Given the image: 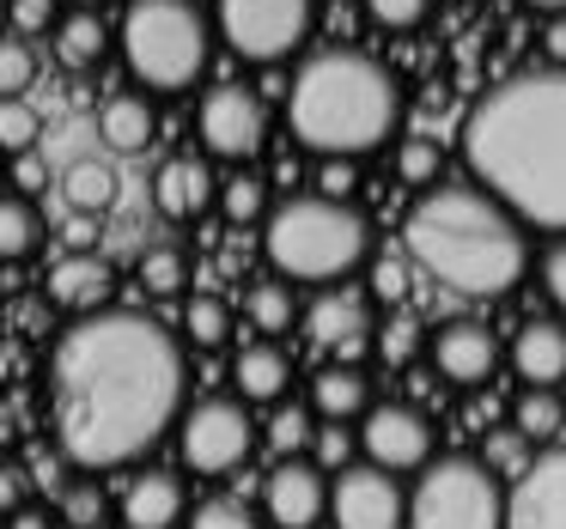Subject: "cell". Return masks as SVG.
Segmentation results:
<instances>
[{"mask_svg":"<svg viewBox=\"0 0 566 529\" xmlns=\"http://www.w3.org/2000/svg\"><path fill=\"white\" fill-rule=\"evenodd\" d=\"M55 438L80 468L135 463L184 408V347L140 310H92L55 341Z\"/></svg>","mask_w":566,"mask_h":529,"instance_id":"cell-1","label":"cell"},{"mask_svg":"<svg viewBox=\"0 0 566 529\" xmlns=\"http://www.w3.org/2000/svg\"><path fill=\"white\" fill-rule=\"evenodd\" d=\"M463 159L500 208L566 232V67L500 80L469 116Z\"/></svg>","mask_w":566,"mask_h":529,"instance_id":"cell-2","label":"cell"},{"mask_svg":"<svg viewBox=\"0 0 566 529\" xmlns=\"http://www.w3.org/2000/svg\"><path fill=\"white\" fill-rule=\"evenodd\" d=\"M402 250L420 274H432L457 298H500L530 268L517 213L469 183L427 189L402 225Z\"/></svg>","mask_w":566,"mask_h":529,"instance_id":"cell-3","label":"cell"},{"mask_svg":"<svg viewBox=\"0 0 566 529\" xmlns=\"http://www.w3.org/2000/svg\"><path fill=\"white\" fill-rule=\"evenodd\" d=\"M402 116L390 67L371 62L366 50H323L293 74L286 92V123L317 159H359L378 140H390Z\"/></svg>","mask_w":566,"mask_h":529,"instance_id":"cell-4","label":"cell"},{"mask_svg":"<svg viewBox=\"0 0 566 529\" xmlns=\"http://www.w3.org/2000/svg\"><path fill=\"white\" fill-rule=\"evenodd\" d=\"M269 262L286 281H342L366 262L371 250V225L359 208L329 195H293L269 213V232H262Z\"/></svg>","mask_w":566,"mask_h":529,"instance_id":"cell-5","label":"cell"},{"mask_svg":"<svg viewBox=\"0 0 566 529\" xmlns=\"http://www.w3.org/2000/svg\"><path fill=\"white\" fill-rule=\"evenodd\" d=\"M128 74L153 92H184L208 67V19L189 0H135L123 19Z\"/></svg>","mask_w":566,"mask_h":529,"instance_id":"cell-6","label":"cell"},{"mask_svg":"<svg viewBox=\"0 0 566 529\" xmlns=\"http://www.w3.org/2000/svg\"><path fill=\"white\" fill-rule=\"evenodd\" d=\"M402 529H505L500 475L475 456H439L408 493Z\"/></svg>","mask_w":566,"mask_h":529,"instance_id":"cell-7","label":"cell"},{"mask_svg":"<svg viewBox=\"0 0 566 529\" xmlns=\"http://www.w3.org/2000/svg\"><path fill=\"white\" fill-rule=\"evenodd\" d=\"M311 19H317L311 0H220V38L244 62H262V67L286 62L305 43Z\"/></svg>","mask_w":566,"mask_h":529,"instance_id":"cell-8","label":"cell"},{"mask_svg":"<svg viewBox=\"0 0 566 529\" xmlns=\"http://www.w3.org/2000/svg\"><path fill=\"white\" fill-rule=\"evenodd\" d=\"M250 414L244 402H232V395H208V402L189 408L184 420V463L201 468V475H226V468H238L250 456Z\"/></svg>","mask_w":566,"mask_h":529,"instance_id":"cell-9","label":"cell"},{"mask_svg":"<svg viewBox=\"0 0 566 529\" xmlns=\"http://www.w3.org/2000/svg\"><path fill=\"white\" fill-rule=\"evenodd\" d=\"M201 140L220 159H256L269 140V104L250 86H213L201 98Z\"/></svg>","mask_w":566,"mask_h":529,"instance_id":"cell-10","label":"cell"},{"mask_svg":"<svg viewBox=\"0 0 566 529\" xmlns=\"http://www.w3.org/2000/svg\"><path fill=\"white\" fill-rule=\"evenodd\" d=\"M329 517L335 529H402L408 493L390 480V468L359 463V468H342V480L329 493Z\"/></svg>","mask_w":566,"mask_h":529,"instance_id":"cell-11","label":"cell"},{"mask_svg":"<svg viewBox=\"0 0 566 529\" xmlns=\"http://www.w3.org/2000/svg\"><path fill=\"white\" fill-rule=\"evenodd\" d=\"M359 451H366L378 468H390V475H402V468H427L432 426L408 402L366 408V420H359Z\"/></svg>","mask_w":566,"mask_h":529,"instance_id":"cell-12","label":"cell"},{"mask_svg":"<svg viewBox=\"0 0 566 529\" xmlns=\"http://www.w3.org/2000/svg\"><path fill=\"white\" fill-rule=\"evenodd\" d=\"M505 529H566V444L517 475V487L505 493Z\"/></svg>","mask_w":566,"mask_h":529,"instance_id":"cell-13","label":"cell"},{"mask_svg":"<svg viewBox=\"0 0 566 529\" xmlns=\"http://www.w3.org/2000/svg\"><path fill=\"white\" fill-rule=\"evenodd\" d=\"M262 505H269L274 529H317L329 517V480H323V468L281 456V468L262 480Z\"/></svg>","mask_w":566,"mask_h":529,"instance_id":"cell-14","label":"cell"},{"mask_svg":"<svg viewBox=\"0 0 566 529\" xmlns=\"http://www.w3.org/2000/svg\"><path fill=\"white\" fill-rule=\"evenodd\" d=\"M432 366H439V378H451V383H488L493 366H500V341H493L488 322L457 317V322H444L439 341H432Z\"/></svg>","mask_w":566,"mask_h":529,"instance_id":"cell-15","label":"cell"},{"mask_svg":"<svg viewBox=\"0 0 566 529\" xmlns=\"http://www.w3.org/2000/svg\"><path fill=\"white\" fill-rule=\"evenodd\" d=\"M305 335L323 347V353H359L371 335V317H366V298L347 293V286H335V293H323L317 305L305 310Z\"/></svg>","mask_w":566,"mask_h":529,"instance_id":"cell-16","label":"cell"},{"mask_svg":"<svg viewBox=\"0 0 566 529\" xmlns=\"http://www.w3.org/2000/svg\"><path fill=\"white\" fill-rule=\"evenodd\" d=\"M213 195H220V183L201 159H171L153 177V201H159L165 220H196V213L213 208Z\"/></svg>","mask_w":566,"mask_h":529,"instance_id":"cell-17","label":"cell"},{"mask_svg":"<svg viewBox=\"0 0 566 529\" xmlns=\"http://www.w3.org/2000/svg\"><path fill=\"white\" fill-rule=\"evenodd\" d=\"M512 366L530 390H554L566 378V329L560 322H524L512 341Z\"/></svg>","mask_w":566,"mask_h":529,"instance_id":"cell-18","label":"cell"},{"mask_svg":"<svg viewBox=\"0 0 566 529\" xmlns=\"http://www.w3.org/2000/svg\"><path fill=\"white\" fill-rule=\"evenodd\" d=\"M111 286H116V274L104 256H67V262H55V274H50V298L67 310H80V317L111 305Z\"/></svg>","mask_w":566,"mask_h":529,"instance_id":"cell-19","label":"cell"},{"mask_svg":"<svg viewBox=\"0 0 566 529\" xmlns=\"http://www.w3.org/2000/svg\"><path fill=\"white\" fill-rule=\"evenodd\" d=\"M184 517V487L171 475H140L123 493V523L128 529H171Z\"/></svg>","mask_w":566,"mask_h":529,"instance_id":"cell-20","label":"cell"},{"mask_svg":"<svg viewBox=\"0 0 566 529\" xmlns=\"http://www.w3.org/2000/svg\"><path fill=\"white\" fill-rule=\"evenodd\" d=\"M311 408H317L323 420H354L371 408V383L359 366H323L317 378H311Z\"/></svg>","mask_w":566,"mask_h":529,"instance_id":"cell-21","label":"cell"},{"mask_svg":"<svg viewBox=\"0 0 566 529\" xmlns=\"http://www.w3.org/2000/svg\"><path fill=\"white\" fill-rule=\"evenodd\" d=\"M286 378H293V366H286V353L274 341L244 347V353H238V366H232V383H238V395H244V402H281Z\"/></svg>","mask_w":566,"mask_h":529,"instance_id":"cell-22","label":"cell"},{"mask_svg":"<svg viewBox=\"0 0 566 529\" xmlns=\"http://www.w3.org/2000/svg\"><path fill=\"white\" fill-rule=\"evenodd\" d=\"M98 135H104V147H111V152H140V147H153V110H147V98H135V92H116V98L104 104V116H98Z\"/></svg>","mask_w":566,"mask_h":529,"instance_id":"cell-23","label":"cell"},{"mask_svg":"<svg viewBox=\"0 0 566 529\" xmlns=\"http://www.w3.org/2000/svg\"><path fill=\"white\" fill-rule=\"evenodd\" d=\"M62 201H67L74 213H104V208L116 201V171L86 152L80 165H67V171H62Z\"/></svg>","mask_w":566,"mask_h":529,"instance_id":"cell-24","label":"cell"},{"mask_svg":"<svg viewBox=\"0 0 566 529\" xmlns=\"http://www.w3.org/2000/svg\"><path fill=\"white\" fill-rule=\"evenodd\" d=\"M38 237H43L38 208H31L25 195H0V262L31 256V250H38Z\"/></svg>","mask_w":566,"mask_h":529,"instance_id":"cell-25","label":"cell"},{"mask_svg":"<svg viewBox=\"0 0 566 529\" xmlns=\"http://www.w3.org/2000/svg\"><path fill=\"white\" fill-rule=\"evenodd\" d=\"M55 55H62L67 67H98V55H104V25H98L92 13L62 19V25H55Z\"/></svg>","mask_w":566,"mask_h":529,"instance_id":"cell-26","label":"cell"},{"mask_svg":"<svg viewBox=\"0 0 566 529\" xmlns=\"http://www.w3.org/2000/svg\"><path fill=\"white\" fill-rule=\"evenodd\" d=\"M184 329H189V341L196 347H220L226 335H232V310H226V298H189V310H184Z\"/></svg>","mask_w":566,"mask_h":529,"instance_id":"cell-27","label":"cell"},{"mask_svg":"<svg viewBox=\"0 0 566 529\" xmlns=\"http://www.w3.org/2000/svg\"><path fill=\"white\" fill-rule=\"evenodd\" d=\"M250 322H256L262 335H286V322H293V293L286 286H274V281H262V286H250Z\"/></svg>","mask_w":566,"mask_h":529,"instance_id":"cell-28","label":"cell"},{"mask_svg":"<svg viewBox=\"0 0 566 529\" xmlns=\"http://www.w3.org/2000/svg\"><path fill=\"white\" fill-rule=\"evenodd\" d=\"M560 426H566V414H560V402H554V390H530L524 402H517V432H524L530 444L554 438Z\"/></svg>","mask_w":566,"mask_h":529,"instance_id":"cell-29","label":"cell"},{"mask_svg":"<svg viewBox=\"0 0 566 529\" xmlns=\"http://www.w3.org/2000/svg\"><path fill=\"white\" fill-rule=\"evenodd\" d=\"M38 135H43V123H38V110H31L25 98H0V147H7V152H31V147H38Z\"/></svg>","mask_w":566,"mask_h":529,"instance_id":"cell-30","label":"cell"},{"mask_svg":"<svg viewBox=\"0 0 566 529\" xmlns=\"http://www.w3.org/2000/svg\"><path fill=\"white\" fill-rule=\"evenodd\" d=\"M481 463L493 468V475H524L530 463H536V456H530V438L517 426H505V432H488V456H481Z\"/></svg>","mask_w":566,"mask_h":529,"instance_id":"cell-31","label":"cell"},{"mask_svg":"<svg viewBox=\"0 0 566 529\" xmlns=\"http://www.w3.org/2000/svg\"><path fill=\"white\" fill-rule=\"evenodd\" d=\"M31 80H38V55H31V43L0 38V98H19Z\"/></svg>","mask_w":566,"mask_h":529,"instance_id":"cell-32","label":"cell"},{"mask_svg":"<svg viewBox=\"0 0 566 529\" xmlns=\"http://www.w3.org/2000/svg\"><path fill=\"white\" fill-rule=\"evenodd\" d=\"M311 438H317V432H311V414H305V408H293V402L274 408V420H269V444H274V451L293 456V451H305Z\"/></svg>","mask_w":566,"mask_h":529,"instance_id":"cell-33","label":"cell"},{"mask_svg":"<svg viewBox=\"0 0 566 529\" xmlns=\"http://www.w3.org/2000/svg\"><path fill=\"white\" fill-rule=\"evenodd\" d=\"M262 177H232V183H220V208H226V220L232 225H244V220H256L262 213Z\"/></svg>","mask_w":566,"mask_h":529,"instance_id":"cell-34","label":"cell"},{"mask_svg":"<svg viewBox=\"0 0 566 529\" xmlns=\"http://www.w3.org/2000/svg\"><path fill=\"white\" fill-rule=\"evenodd\" d=\"M189 529H256V511L244 499H208V505H196Z\"/></svg>","mask_w":566,"mask_h":529,"instance_id":"cell-35","label":"cell"},{"mask_svg":"<svg viewBox=\"0 0 566 529\" xmlns=\"http://www.w3.org/2000/svg\"><path fill=\"white\" fill-rule=\"evenodd\" d=\"M415 347H420V322L408 317H390L384 322V335H378V353H384V366H408V359H415Z\"/></svg>","mask_w":566,"mask_h":529,"instance_id":"cell-36","label":"cell"},{"mask_svg":"<svg viewBox=\"0 0 566 529\" xmlns=\"http://www.w3.org/2000/svg\"><path fill=\"white\" fill-rule=\"evenodd\" d=\"M366 13L378 19L384 31H415L420 19L432 13V0H366Z\"/></svg>","mask_w":566,"mask_h":529,"instance_id":"cell-37","label":"cell"},{"mask_svg":"<svg viewBox=\"0 0 566 529\" xmlns=\"http://www.w3.org/2000/svg\"><path fill=\"white\" fill-rule=\"evenodd\" d=\"M140 286H153V293H177V286H184V262H177V250H147V256H140Z\"/></svg>","mask_w":566,"mask_h":529,"instance_id":"cell-38","label":"cell"},{"mask_svg":"<svg viewBox=\"0 0 566 529\" xmlns=\"http://www.w3.org/2000/svg\"><path fill=\"white\" fill-rule=\"evenodd\" d=\"M354 183H359L354 159H323L317 177H311V189H317V195H329V201H347V195H354Z\"/></svg>","mask_w":566,"mask_h":529,"instance_id":"cell-39","label":"cell"},{"mask_svg":"<svg viewBox=\"0 0 566 529\" xmlns=\"http://www.w3.org/2000/svg\"><path fill=\"white\" fill-rule=\"evenodd\" d=\"M396 171H402V183H427V189H432V171H439V152H432V140H408L402 159H396Z\"/></svg>","mask_w":566,"mask_h":529,"instance_id":"cell-40","label":"cell"},{"mask_svg":"<svg viewBox=\"0 0 566 529\" xmlns=\"http://www.w3.org/2000/svg\"><path fill=\"white\" fill-rule=\"evenodd\" d=\"M62 511H67V523H98V511H104V499H98V487L92 480H80V487H67V499H62Z\"/></svg>","mask_w":566,"mask_h":529,"instance_id":"cell-41","label":"cell"},{"mask_svg":"<svg viewBox=\"0 0 566 529\" xmlns=\"http://www.w3.org/2000/svg\"><path fill=\"white\" fill-rule=\"evenodd\" d=\"M7 19H13L25 38H38V31L55 25V0H13V13H7Z\"/></svg>","mask_w":566,"mask_h":529,"instance_id":"cell-42","label":"cell"},{"mask_svg":"<svg viewBox=\"0 0 566 529\" xmlns=\"http://www.w3.org/2000/svg\"><path fill=\"white\" fill-rule=\"evenodd\" d=\"M542 293H548L554 305L566 310V237L548 250V256H542Z\"/></svg>","mask_w":566,"mask_h":529,"instance_id":"cell-43","label":"cell"},{"mask_svg":"<svg viewBox=\"0 0 566 529\" xmlns=\"http://www.w3.org/2000/svg\"><path fill=\"white\" fill-rule=\"evenodd\" d=\"M347 451H354V432H342V420H329V426L317 432V463H347Z\"/></svg>","mask_w":566,"mask_h":529,"instance_id":"cell-44","label":"cell"},{"mask_svg":"<svg viewBox=\"0 0 566 529\" xmlns=\"http://www.w3.org/2000/svg\"><path fill=\"white\" fill-rule=\"evenodd\" d=\"M7 511H25V475L13 463H0V517Z\"/></svg>","mask_w":566,"mask_h":529,"instance_id":"cell-45","label":"cell"},{"mask_svg":"<svg viewBox=\"0 0 566 529\" xmlns=\"http://www.w3.org/2000/svg\"><path fill=\"white\" fill-rule=\"evenodd\" d=\"M371 286H378V298H402V268H396V262H378Z\"/></svg>","mask_w":566,"mask_h":529,"instance_id":"cell-46","label":"cell"},{"mask_svg":"<svg viewBox=\"0 0 566 529\" xmlns=\"http://www.w3.org/2000/svg\"><path fill=\"white\" fill-rule=\"evenodd\" d=\"M548 55H554V67H566V13H554V25H548Z\"/></svg>","mask_w":566,"mask_h":529,"instance_id":"cell-47","label":"cell"},{"mask_svg":"<svg viewBox=\"0 0 566 529\" xmlns=\"http://www.w3.org/2000/svg\"><path fill=\"white\" fill-rule=\"evenodd\" d=\"M19 183H25V189H38V183H43V159H31V152H19Z\"/></svg>","mask_w":566,"mask_h":529,"instance_id":"cell-48","label":"cell"},{"mask_svg":"<svg viewBox=\"0 0 566 529\" xmlns=\"http://www.w3.org/2000/svg\"><path fill=\"white\" fill-rule=\"evenodd\" d=\"M92 237H98V225H86V213H80V220L67 225V244H92Z\"/></svg>","mask_w":566,"mask_h":529,"instance_id":"cell-49","label":"cell"},{"mask_svg":"<svg viewBox=\"0 0 566 529\" xmlns=\"http://www.w3.org/2000/svg\"><path fill=\"white\" fill-rule=\"evenodd\" d=\"M13 529H43V517L38 511H13Z\"/></svg>","mask_w":566,"mask_h":529,"instance_id":"cell-50","label":"cell"},{"mask_svg":"<svg viewBox=\"0 0 566 529\" xmlns=\"http://www.w3.org/2000/svg\"><path fill=\"white\" fill-rule=\"evenodd\" d=\"M524 7H542V13H566V0H524Z\"/></svg>","mask_w":566,"mask_h":529,"instance_id":"cell-51","label":"cell"},{"mask_svg":"<svg viewBox=\"0 0 566 529\" xmlns=\"http://www.w3.org/2000/svg\"><path fill=\"white\" fill-rule=\"evenodd\" d=\"M74 7H80V13H92V7H98V0H74Z\"/></svg>","mask_w":566,"mask_h":529,"instance_id":"cell-52","label":"cell"},{"mask_svg":"<svg viewBox=\"0 0 566 529\" xmlns=\"http://www.w3.org/2000/svg\"><path fill=\"white\" fill-rule=\"evenodd\" d=\"M0 38H7V13H0Z\"/></svg>","mask_w":566,"mask_h":529,"instance_id":"cell-53","label":"cell"}]
</instances>
